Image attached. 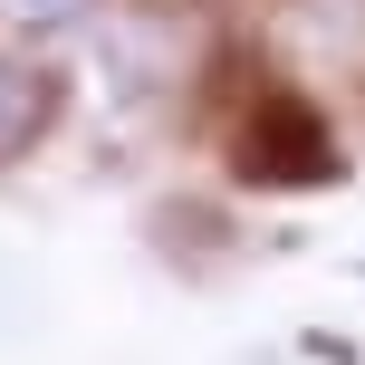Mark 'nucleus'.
<instances>
[{
	"label": "nucleus",
	"instance_id": "nucleus-1",
	"mask_svg": "<svg viewBox=\"0 0 365 365\" xmlns=\"http://www.w3.org/2000/svg\"><path fill=\"white\" fill-rule=\"evenodd\" d=\"M48 115H58V87L38 68H10V58H0V164L29 154L38 135H48Z\"/></svg>",
	"mask_w": 365,
	"mask_h": 365
},
{
	"label": "nucleus",
	"instance_id": "nucleus-2",
	"mask_svg": "<svg viewBox=\"0 0 365 365\" xmlns=\"http://www.w3.org/2000/svg\"><path fill=\"white\" fill-rule=\"evenodd\" d=\"M96 10H106V0H0V29L29 38V48H48V38H77Z\"/></svg>",
	"mask_w": 365,
	"mask_h": 365
}]
</instances>
